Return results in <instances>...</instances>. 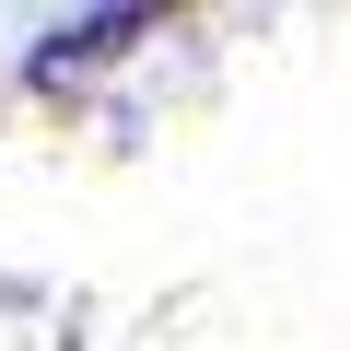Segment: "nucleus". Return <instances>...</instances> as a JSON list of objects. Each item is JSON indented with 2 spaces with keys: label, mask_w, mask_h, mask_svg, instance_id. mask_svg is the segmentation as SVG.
<instances>
[{
  "label": "nucleus",
  "mask_w": 351,
  "mask_h": 351,
  "mask_svg": "<svg viewBox=\"0 0 351 351\" xmlns=\"http://www.w3.org/2000/svg\"><path fill=\"white\" fill-rule=\"evenodd\" d=\"M141 36H152V12H141V0H106V12H71V36H47V47H36L24 71H36V82H82L94 59L141 47Z\"/></svg>",
  "instance_id": "f257e3e1"
}]
</instances>
